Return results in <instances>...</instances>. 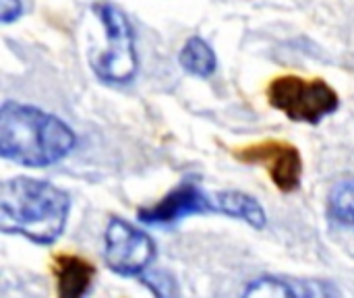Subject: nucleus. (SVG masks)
<instances>
[{
  "label": "nucleus",
  "mask_w": 354,
  "mask_h": 298,
  "mask_svg": "<svg viewBox=\"0 0 354 298\" xmlns=\"http://www.w3.org/2000/svg\"><path fill=\"white\" fill-rule=\"evenodd\" d=\"M68 209L66 191L46 180L17 176L0 189V230L35 245H52L60 239Z\"/></svg>",
  "instance_id": "f257e3e1"
},
{
  "label": "nucleus",
  "mask_w": 354,
  "mask_h": 298,
  "mask_svg": "<svg viewBox=\"0 0 354 298\" xmlns=\"http://www.w3.org/2000/svg\"><path fill=\"white\" fill-rule=\"evenodd\" d=\"M73 129L39 108L4 102L0 108V153L27 168L60 162L75 147Z\"/></svg>",
  "instance_id": "f03ea898"
},
{
  "label": "nucleus",
  "mask_w": 354,
  "mask_h": 298,
  "mask_svg": "<svg viewBox=\"0 0 354 298\" xmlns=\"http://www.w3.org/2000/svg\"><path fill=\"white\" fill-rule=\"evenodd\" d=\"M93 12L106 33L104 48L89 52V64L100 81L110 85H127L135 79L139 68L135 31L127 15L110 2L93 4Z\"/></svg>",
  "instance_id": "7ed1b4c3"
},
{
  "label": "nucleus",
  "mask_w": 354,
  "mask_h": 298,
  "mask_svg": "<svg viewBox=\"0 0 354 298\" xmlns=\"http://www.w3.org/2000/svg\"><path fill=\"white\" fill-rule=\"evenodd\" d=\"M268 100L290 120L307 124H317L340 106L336 89L324 79H303L297 75L274 79L268 87Z\"/></svg>",
  "instance_id": "20e7f679"
},
{
  "label": "nucleus",
  "mask_w": 354,
  "mask_h": 298,
  "mask_svg": "<svg viewBox=\"0 0 354 298\" xmlns=\"http://www.w3.org/2000/svg\"><path fill=\"white\" fill-rule=\"evenodd\" d=\"M156 259L151 236L133 224L114 218L106 228L104 261L118 276H141Z\"/></svg>",
  "instance_id": "39448f33"
},
{
  "label": "nucleus",
  "mask_w": 354,
  "mask_h": 298,
  "mask_svg": "<svg viewBox=\"0 0 354 298\" xmlns=\"http://www.w3.org/2000/svg\"><path fill=\"white\" fill-rule=\"evenodd\" d=\"M236 158L247 164H263L282 193H292L301 187L303 160L295 145L286 141H263L236 151Z\"/></svg>",
  "instance_id": "423d86ee"
},
{
  "label": "nucleus",
  "mask_w": 354,
  "mask_h": 298,
  "mask_svg": "<svg viewBox=\"0 0 354 298\" xmlns=\"http://www.w3.org/2000/svg\"><path fill=\"white\" fill-rule=\"evenodd\" d=\"M214 212V199L195 183H180L166 197H162L156 205L139 209V220L143 224H172L187 216L209 214Z\"/></svg>",
  "instance_id": "0eeeda50"
},
{
  "label": "nucleus",
  "mask_w": 354,
  "mask_h": 298,
  "mask_svg": "<svg viewBox=\"0 0 354 298\" xmlns=\"http://www.w3.org/2000/svg\"><path fill=\"white\" fill-rule=\"evenodd\" d=\"M52 272L56 278L58 298H85L95 276V268L87 259L71 253L56 255Z\"/></svg>",
  "instance_id": "6e6552de"
},
{
  "label": "nucleus",
  "mask_w": 354,
  "mask_h": 298,
  "mask_svg": "<svg viewBox=\"0 0 354 298\" xmlns=\"http://www.w3.org/2000/svg\"><path fill=\"white\" fill-rule=\"evenodd\" d=\"M214 199V212L224 214L228 218H236L243 220L245 224L253 226V228H263L268 224L266 218V209L261 207V203L241 191H220L216 195H212Z\"/></svg>",
  "instance_id": "1a4fd4ad"
},
{
  "label": "nucleus",
  "mask_w": 354,
  "mask_h": 298,
  "mask_svg": "<svg viewBox=\"0 0 354 298\" xmlns=\"http://www.w3.org/2000/svg\"><path fill=\"white\" fill-rule=\"evenodd\" d=\"M178 60H180V66L195 77H209L218 68V58L212 46L199 35L187 39V44L180 50Z\"/></svg>",
  "instance_id": "9d476101"
},
{
  "label": "nucleus",
  "mask_w": 354,
  "mask_h": 298,
  "mask_svg": "<svg viewBox=\"0 0 354 298\" xmlns=\"http://www.w3.org/2000/svg\"><path fill=\"white\" fill-rule=\"evenodd\" d=\"M328 209L336 222L354 226V178L342 180L334 187Z\"/></svg>",
  "instance_id": "9b49d317"
},
{
  "label": "nucleus",
  "mask_w": 354,
  "mask_h": 298,
  "mask_svg": "<svg viewBox=\"0 0 354 298\" xmlns=\"http://www.w3.org/2000/svg\"><path fill=\"white\" fill-rule=\"evenodd\" d=\"M243 298H297L295 290L282 282V280H276V278H261V280H255L247 290H245V297Z\"/></svg>",
  "instance_id": "f8f14e48"
},
{
  "label": "nucleus",
  "mask_w": 354,
  "mask_h": 298,
  "mask_svg": "<svg viewBox=\"0 0 354 298\" xmlns=\"http://www.w3.org/2000/svg\"><path fill=\"white\" fill-rule=\"evenodd\" d=\"M143 284L151 290L156 298H178V286L172 280V276L164 272H149L147 276L141 278Z\"/></svg>",
  "instance_id": "ddd939ff"
},
{
  "label": "nucleus",
  "mask_w": 354,
  "mask_h": 298,
  "mask_svg": "<svg viewBox=\"0 0 354 298\" xmlns=\"http://www.w3.org/2000/svg\"><path fill=\"white\" fill-rule=\"evenodd\" d=\"M2 23H10L21 15V0H0Z\"/></svg>",
  "instance_id": "4468645a"
}]
</instances>
